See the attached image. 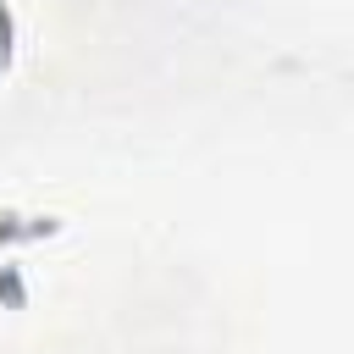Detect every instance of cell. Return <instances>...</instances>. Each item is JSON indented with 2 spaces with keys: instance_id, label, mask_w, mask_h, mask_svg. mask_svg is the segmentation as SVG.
Segmentation results:
<instances>
[{
  "instance_id": "6da1fadb",
  "label": "cell",
  "mask_w": 354,
  "mask_h": 354,
  "mask_svg": "<svg viewBox=\"0 0 354 354\" xmlns=\"http://www.w3.org/2000/svg\"><path fill=\"white\" fill-rule=\"evenodd\" d=\"M0 28H11V17H6V6H0ZM6 61H11V44L0 39V72H6Z\"/></svg>"
}]
</instances>
